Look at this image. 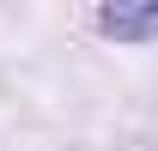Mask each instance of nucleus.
I'll return each mask as SVG.
<instances>
[{
  "label": "nucleus",
  "mask_w": 158,
  "mask_h": 151,
  "mask_svg": "<svg viewBox=\"0 0 158 151\" xmlns=\"http://www.w3.org/2000/svg\"><path fill=\"white\" fill-rule=\"evenodd\" d=\"M98 37H116V42H152L158 37V0H110L98 6Z\"/></svg>",
  "instance_id": "nucleus-1"
}]
</instances>
